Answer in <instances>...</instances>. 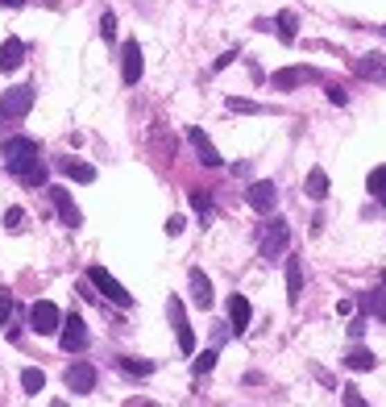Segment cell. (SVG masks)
<instances>
[{"label": "cell", "mask_w": 386, "mask_h": 407, "mask_svg": "<svg viewBox=\"0 0 386 407\" xmlns=\"http://www.w3.org/2000/svg\"><path fill=\"white\" fill-rule=\"evenodd\" d=\"M345 366H349V370H362V374H366V370H374V366H378V358H374L370 349H362V345H353V349L345 354Z\"/></svg>", "instance_id": "22"}, {"label": "cell", "mask_w": 386, "mask_h": 407, "mask_svg": "<svg viewBox=\"0 0 386 407\" xmlns=\"http://www.w3.org/2000/svg\"><path fill=\"white\" fill-rule=\"evenodd\" d=\"M116 366H121L125 374H133V379H150V374H154V362H141V358H121Z\"/></svg>", "instance_id": "25"}, {"label": "cell", "mask_w": 386, "mask_h": 407, "mask_svg": "<svg viewBox=\"0 0 386 407\" xmlns=\"http://www.w3.org/2000/svg\"><path fill=\"white\" fill-rule=\"evenodd\" d=\"M383 287H386V275H383Z\"/></svg>", "instance_id": "41"}, {"label": "cell", "mask_w": 386, "mask_h": 407, "mask_svg": "<svg viewBox=\"0 0 386 407\" xmlns=\"http://www.w3.org/2000/svg\"><path fill=\"white\" fill-rule=\"evenodd\" d=\"M304 191H308L312 200H328V191H333V183H328V171H324V166H312V171H308V183H304Z\"/></svg>", "instance_id": "19"}, {"label": "cell", "mask_w": 386, "mask_h": 407, "mask_svg": "<svg viewBox=\"0 0 386 407\" xmlns=\"http://www.w3.org/2000/svg\"><path fill=\"white\" fill-rule=\"evenodd\" d=\"M216 358H220V354H216V349H204V354H200V358H195V374H208V370H212V366H216Z\"/></svg>", "instance_id": "31"}, {"label": "cell", "mask_w": 386, "mask_h": 407, "mask_svg": "<svg viewBox=\"0 0 386 407\" xmlns=\"http://www.w3.org/2000/svg\"><path fill=\"white\" fill-rule=\"evenodd\" d=\"M353 75H362L370 83H386V54L383 50H370V54L353 58Z\"/></svg>", "instance_id": "10"}, {"label": "cell", "mask_w": 386, "mask_h": 407, "mask_svg": "<svg viewBox=\"0 0 386 407\" xmlns=\"http://www.w3.org/2000/svg\"><path fill=\"white\" fill-rule=\"evenodd\" d=\"M187 141L195 146V154H200V162H204V166H220V162H225V158H220V150L212 146V137H208L204 129H195V125H191V129H187Z\"/></svg>", "instance_id": "13"}, {"label": "cell", "mask_w": 386, "mask_h": 407, "mask_svg": "<svg viewBox=\"0 0 386 407\" xmlns=\"http://www.w3.org/2000/svg\"><path fill=\"white\" fill-rule=\"evenodd\" d=\"M366 187H370V196H374V200H378V204L386 208V166H374V171H370Z\"/></svg>", "instance_id": "23"}, {"label": "cell", "mask_w": 386, "mask_h": 407, "mask_svg": "<svg viewBox=\"0 0 386 407\" xmlns=\"http://www.w3.org/2000/svg\"><path fill=\"white\" fill-rule=\"evenodd\" d=\"M87 283H91L96 291H104V295H108L112 304H121V308H129V304H133V295H129V291H125V287H121V283L104 270V266H91V270H87Z\"/></svg>", "instance_id": "5"}, {"label": "cell", "mask_w": 386, "mask_h": 407, "mask_svg": "<svg viewBox=\"0 0 386 407\" xmlns=\"http://www.w3.org/2000/svg\"><path fill=\"white\" fill-rule=\"evenodd\" d=\"M349 337H353V341H362V337H366V316H353V324H349Z\"/></svg>", "instance_id": "35"}, {"label": "cell", "mask_w": 386, "mask_h": 407, "mask_svg": "<svg viewBox=\"0 0 386 407\" xmlns=\"http://www.w3.org/2000/svg\"><path fill=\"white\" fill-rule=\"evenodd\" d=\"M362 308L374 312V316L386 324V291H366V295H362Z\"/></svg>", "instance_id": "26"}, {"label": "cell", "mask_w": 386, "mask_h": 407, "mask_svg": "<svg viewBox=\"0 0 386 407\" xmlns=\"http://www.w3.org/2000/svg\"><path fill=\"white\" fill-rule=\"evenodd\" d=\"M299 295H304V266L299 258H287V300L299 304Z\"/></svg>", "instance_id": "20"}, {"label": "cell", "mask_w": 386, "mask_h": 407, "mask_svg": "<svg viewBox=\"0 0 386 407\" xmlns=\"http://www.w3.org/2000/svg\"><path fill=\"white\" fill-rule=\"evenodd\" d=\"M8 320H12V295L0 287V324H8Z\"/></svg>", "instance_id": "33"}, {"label": "cell", "mask_w": 386, "mask_h": 407, "mask_svg": "<svg viewBox=\"0 0 386 407\" xmlns=\"http://www.w3.org/2000/svg\"><path fill=\"white\" fill-rule=\"evenodd\" d=\"M83 349H87V324L79 312H71L62 320V354H83Z\"/></svg>", "instance_id": "7"}, {"label": "cell", "mask_w": 386, "mask_h": 407, "mask_svg": "<svg viewBox=\"0 0 386 407\" xmlns=\"http://www.w3.org/2000/svg\"><path fill=\"white\" fill-rule=\"evenodd\" d=\"M62 379H67V387H71L75 395H91V391H96V366H91V362H71Z\"/></svg>", "instance_id": "9"}, {"label": "cell", "mask_w": 386, "mask_h": 407, "mask_svg": "<svg viewBox=\"0 0 386 407\" xmlns=\"http://www.w3.org/2000/svg\"><path fill=\"white\" fill-rule=\"evenodd\" d=\"M341 399H345V404H349V407H362V404H366L358 387H345V395H341Z\"/></svg>", "instance_id": "36"}, {"label": "cell", "mask_w": 386, "mask_h": 407, "mask_svg": "<svg viewBox=\"0 0 386 407\" xmlns=\"http://www.w3.org/2000/svg\"><path fill=\"white\" fill-rule=\"evenodd\" d=\"M187 200H191V208L200 212V220L208 225V216H212V196H208L204 187H195V191H187Z\"/></svg>", "instance_id": "24"}, {"label": "cell", "mask_w": 386, "mask_h": 407, "mask_svg": "<svg viewBox=\"0 0 386 407\" xmlns=\"http://www.w3.org/2000/svg\"><path fill=\"white\" fill-rule=\"evenodd\" d=\"M100 37H104V42H112V37H116V17H112V12H104V17H100Z\"/></svg>", "instance_id": "32"}, {"label": "cell", "mask_w": 386, "mask_h": 407, "mask_svg": "<svg viewBox=\"0 0 386 407\" xmlns=\"http://www.w3.org/2000/svg\"><path fill=\"white\" fill-rule=\"evenodd\" d=\"M183 229H187V220H183V216H170V220H166V233H170V237H179Z\"/></svg>", "instance_id": "38"}, {"label": "cell", "mask_w": 386, "mask_h": 407, "mask_svg": "<svg viewBox=\"0 0 386 407\" xmlns=\"http://www.w3.org/2000/svg\"><path fill=\"white\" fill-rule=\"evenodd\" d=\"M237 54H241V50H225V54H220V58H216V62H212V71H225V67H229V62H233V58H237Z\"/></svg>", "instance_id": "37"}, {"label": "cell", "mask_w": 386, "mask_h": 407, "mask_svg": "<svg viewBox=\"0 0 386 407\" xmlns=\"http://www.w3.org/2000/svg\"><path fill=\"white\" fill-rule=\"evenodd\" d=\"M21 387H25V395H37V391L46 387V374H42L37 366H29V370L21 374Z\"/></svg>", "instance_id": "29"}, {"label": "cell", "mask_w": 386, "mask_h": 407, "mask_svg": "<svg viewBox=\"0 0 386 407\" xmlns=\"http://www.w3.org/2000/svg\"><path fill=\"white\" fill-rule=\"evenodd\" d=\"M29 329H33L37 337H50V333H58V329H62V312H58V304H50V300H37V304L29 308Z\"/></svg>", "instance_id": "3"}, {"label": "cell", "mask_w": 386, "mask_h": 407, "mask_svg": "<svg viewBox=\"0 0 386 407\" xmlns=\"http://www.w3.org/2000/svg\"><path fill=\"white\" fill-rule=\"evenodd\" d=\"M229 320H233V333H237V337L249 329L254 308H249V300H245V295H229Z\"/></svg>", "instance_id": "16"}, {"label": "cell", "mask_w": 386, "mask_h": 407, "mask_svg": "<svg viewBox=\"0 0 386 407\" xmlns=\"http://www.w3.org/2000/svg\"><path fill=\"white\" fill-rule=\"evenodd\" d=\"M287 245H291V229H287V220L274 216V220L266 225V233H262V258H266V262H279Z\"/></svg>", "instance_id": "4"}, {"label": "cell", "mask_w": 386, "mask_h": 407, "mask_svg": "<svg viewBox=\"0 0 386 407\" xmlns=\"http://www.w3.org/2000/svg\"><path fill=\"white\" fill-rule=\"evenodd\" d=\"M328 100H333V104H341V108H345V104H349V92H345V87H341V83H328Z\"/></svg>", "instance_id": "34"}, {"label": "cell", "mask_w": 386, "mask_h": 407, "mask_svg": "<svg viewBox=\"0 0 386 407\" xmlns=\"http://www.w3.org/2000/svg\"><path fill=\"white\" fill-rule=\"evenodd\" d=\"M4 8H21V4H29V0H0Z\"/></svg>", "instance_id": "39"}, {"label": "cell", "mask_w": 386, "mask_h": 407, "mask_svg": "<svg viewBox=\"0 0 386 407\" xmlns=\"http://www.w3.org/2000/svg\"><path fill=\"white\" fill-rule=\"evenodd\" d=\"M245 200H249V208L254 212H274V204H279V187L270 183V179H258V183H249V191H245Z\"/></svg>", "instance_id": "8"}, {"label": "cell", "mask_w": 386, "mask_h": 407, "mask_svg": "<svg viewBox=\"0 0 386 407\" xmlns=\"http://www.w3.org/2000/svg\"><path fill=\"white\" fill-rule=\"evenodd\" d=\"M17 179H21V183H29V187H46V166H42V162L33 158V162H29V166H25V171H21Z\"/></svg>", "instance_id": "27"}, {"label": "cell", "mask_w": 386, "mask_h": 407, "mask_svg": "<svg viewBox=\"0 0 386 407\" xmlns=\"http://www.w3.org/2000/svg\"><path fill=\"white\" fill-rule=\"evenodd\" d=\"M121 75H125V83H137L141 79V46L129 37L125 42V50H121Z\"/></svg>", "instance_id": "14"}, {"label": "cell", "mask_w": 386, "mask_h": 407, "mask_svg": "<svg viewBox=\"0 0 386 407\" xmlns=\"http://www.w3.org/2000/svg\"><path fill=\"white\" fill-rule=\"evenodd\" d=\"M58 171L71 179V183H96V166L91 162H79V158H62Z\"/></svg>", "instance_id": "17"}, {"label": "cell", "mask_w": 386, "mask_h": 407, "mask_svg": "<svg viewBox=\"0 0 386 407\" xmlns=\"http://www.w3.org/2000/svg\"><path fill=\"white\" fill-rule=\"evenodd\" d=\"M312 79H320L312 67H283V71H274V75H270V83H274L279 92H291V87H299V83H312Z\"/></svg>", "instance_id": "12"}, {"label": "cell", "mask_w": 386, "mask_h": 407, "mask_svg": "<svg viewBox=\"0 0 386 407\" xmlns=\"http://www.w3.org/2000/svg\"><path fill=\"white\" fill-rule=\"evenodd\" d=\"M25 62V42L21 37H4V46H0V71H17Z\"/></svg>", "instance_id": "18"}, {"label": "cell", "mask_w": 386, "mask_h": 407, "mask_svg": "<svg viewBox=\"0 0 386 407\" xmlns=\"http://www.w3.org/2000/svg\"><path fill=\"white\" fill-rule=\"evenodd\" d=\"M50 204H54V212L62 216V225H67V229H79V225H83V212L75 208L71 191H62V187H50Z\"/></svg>", "instance_id": "11"}, {"label": "cell", "mask_w": 386, "mask_h": 407, "mask_svg": "<svg viewBox=\"0 0 386 407\" xmlns=\"http://www.w3.org/2000/svg\"><path fill=\"white\" fill-rule=\"evenodd\" d=\"M274 29H279V42H287V46H291V42L299 37V17L287 8V12H279V17H274Z\"/></svg>", "instance_id": "21"}, {"label": "cell", "mask_w": 386, "mask_h": 407, "mask_svg": "<svg viewBox=\"0 0 386 407\" xmlns=\"http://www.w3.org/2000/svg\"><path fill=\"white\" fill-rule=\"evenodd\" d=\"M166 312H170V324H175V337H179V349L183 354H195V333L187 324V312H183V300H166Z\"/></svg>", "instance_id": "6"}, {"label": "cell", "mask_w": 386, "mask_h": 407, "mask_svg": "<svg viewBox=\"0 0 386 407\" xmlns=\"http://www.w3.org/2000/svg\"><path fill=\"white\" fill-rule=\"evenodd\" d=\"M378 33H383V37H386V25H378Z\"/></svg>", "instance_id": "40"}, {"label": "cell", "mask_w": 386, "mask_h": 407, "mask_svg": "<svg viewBox=\"0 0 386 407\" xmlns=\"http://www.w3.org/2000/svg\"><path fill=\"white\" fill-rule=\"evenodd\" d=\"M29 108H33V87H29V83H17V87H8V92L0 96V116H4V121H21Z\"/></svg>", "instance_id": "2"}, {"label": "cell", "mask_w": 386, "mask_h": 407, "mask_svg": "<svg viewBox=\"0 0 386 407\" xmlns=\"http://www.w3.org/2000/svg\"><path fill=\"white\" fill-rule=\"evenodd\" d=\"M191 300H195L200 312H208L212 300H216V295H212V283H208V275H204L200 266H191Z\"/></svg>", "instance_id": "15"}, {"label": "cell", "mask_w": 386, "mask_h": 407, "mask_svg": "<svg viewBox=\"0 0 386 407\" xmlns=\"http://www.w3.org/2000/svg\"><path fill=\"white\" fill-rule=\"evenodd\" d=\"M229 112H241V116H258V112H266L262 104H254V100H245V96H229Z\"/></svg>", "instance_id": "28"}, {"label": "cell", "mask_w": 386, "mask_h": 407, "mask_svg": "<svg viewBox=\"0 0 386 407\" xmlns=\"http://www.w3.org/2000/svg\"><path fill=\"white\" fill-rule=\"evenodd\" d=\"M4 229H8V233H21V229H25V208H8V212H4Z\"/></svg>", "instance_id": "30"}, {"label": "cell", "mask_w": 386, "mask_h": 407, "mask_svg": "<svg viewBox=\"0 0 386 407\" xmlns=\"http://www.w3.org/2000/svg\"><path fill=\"white\" fill-rule=\"evenodd\" d=\"M0 158H4V166H8L12 175H21V171L37 158V141H29V137H4Z\"/></svg>", "instance_id": "1"}]
</instances>
